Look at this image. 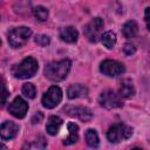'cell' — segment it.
<instances>
[{"label":"cell","mask_w":150,"mask_h":150,"mask_svg":"<svg viewBox=\"0 0 150 150\" xmlns=\"http://www.w3.org/2000/svg\"><path fill=\"white\" fill-rule=\"evenodd\" d=\"M71 67V62L68 59L57 61V62H50L45 68V75L47 79L52 81H62L68 75Z\"/></svg>","instance_id":"cell-1"},{"label":"cell","mask_w":150,"mask_h":150,"mask_svg":"<svg viewBox=\"0 0 150 150\" xmlns=\"http://www.w3.org/2000/svg\"><path fill=\"white\" fill-rule=\"evenodd\" d=\"M38 61L34 57H26L12 68V74L16 79H29L38 71Z\"/></svg>","instance_id":"cell-2"},{"label":"cell","mask_w":150,"mask_h":150,"mask_svg":"<svg viewBox=\"0 0 150 150\" xmlns=\"http://www.w3.org/2000/svg\"><path fill=\"white\" fill-rule=\"evenodd\" d=\"M32 35V30L28 27H16L8 33V42L13 48H20L25 46Z\"/></svg>","instance_id":"cell-3"},{"label":"cell","mask_w":150,"mask_h":150,"mask_svg":"<svg viewBox=\"0 0 150 150\" xmlns=\"http://www.w3.org/2000/svg\"><path fill=\"white\" fill-rule=\"evenodd\" d=\"M103 20L101 18H94L91 19L83 28V33L86 38L90 42H97L100 39H102V32H103Z\"/></svg>","instance_id":"cell-4"},{"label":"cell","mask_w":150,"mask_h":150,"mask_svg":"<svg viewBox=\"0 0 150 150\" xmlns=\"http://www.w3.org/2000/svg\"><path fill=\"white\" fill-rule=\"evenodd\" d=\"M132 135V129L123 123H115L109 128L107 137L111 143H118L122 139H127Z\"/></svg>","instance_id":"cell-5"},{"label":"cell","mask_w":150,"mask_h":150,"mask_svg":"<svg viewBox=\"0 0 150 150\" xmlns=\"http://www.w3.org/2000/svg\"><path fill=\"white\" fill-rule=\"evenodd\" d=\"M62 100V90L57 86H52L42 96V105L47 109L56 107Z\"/></svg>","instance_id":"cell-6"},{"label":"cell","mask_w":150,"mask_h":150,"mask_svg":"<svg viewBox=\"0 0 150 150\" xmlns=\"http://www.w3.org/2000/svg\"><path fill=\"white\" fill-rule=\"evenodd\" d=\"M100 70L104 75L110 76V77H114V76L122 75L124 73L125 68L118 61H115V60H104L101 63V66H100Z\"/></svg>","instance_id":"cell-7"},{"label":"cell","mask_w":150,"mask_h":150,"mask_svg":"<svg viewBox=\"0 0 150 150\" xmlns=\"http://www.w3.org/2000/svg\"><path fill=\"white\" fill-rule=\"evenodd\" d=\"M98 102L102 107L107 108V109H115V108H120L123 105L122 101L120 100L118 95L115 94L112 90H104L101 93L100 97H98Z\"/></svg>","instance_id":"cell-8"},{"label":"cell","mask_w":150,"mask_h":150,"mask_svg":"<svg viewBox=\"0 0 150 150\" xmlns=\"http://www.w3.org/2000/svg\"><path fill=\"white\" fill-rule=\"evenodd\" d=\"M64 111L71 116V117H76L81 121H90L93 118V114L90 111V109L86 108V107H80V105H67L64 107Z\"/></svg>","instance_id":"cell-9"},{"label":"cell","mask_w":150,"mask_h":150,"mask_svg":"<svg viewBox=\"0 0 150 150\" xmlns=\"http://www.w3.org/2000/svg\"><path fill=\"white\" fill-rule=\"evenodd\" d=\"M27 110H28V104H27V102H26L22 97H20V96L15 97L14 101H13V102L9 104V107H8V111H9L13 116H15V117H18V118H23V117L26 116V114H27Z\"/></svg>","instance_id":"cell-10"},{"label":"cell","mask_w":150,"mask_h":150,"mask_svg":"<svg viewBox=\"0 0 150 150\" xmlns=\"http://www.w3.org/2000/svg\"><path fill=\"white\" fill-rule=\"evenodd\" d=\"M1 138L2 139H12L16 136L18 131H19V125L15 124L14 122L11 121H6L1 124Z\"/></svg>","instance_id":"cell-11"},{"label":"cell","mask_w":150,"mask_h":150,"mask_svg":"<svg viewBox=\"0 0 150 150\" xmlns=\"http://www.w3.org/2000/svg\"><path fill=\"white\" fill-rule=\"evenodd\" d=\"M59 36L62 41L64 42H68V43H74L77 41V38H79V33L77 30L71 27V26H68V27H63L60 29V33H59Z\"/></svg>","instance_id":"cell-12"},{"label":"cell","mask_w":150,"mask_h":150,"mask_svg":"<svg viewBox=\"0 0 150 150\" xmlns=\"http://www.w3.org/2000/svg\"><path fill=\"white\" fill-rule=\"evenodd\" d=\"M134 95H135V88H134L132 82L128 79L123 80L118 88V96L123 98H130Z\"/></svg>","instance_id":"cell-13"},{"label":"cell","mask_w":150,"mask_h":150,"mask_svg":"<svg viewBox=\"0 0 150 150\" xmlns=\"http://www.w3.org/2000/svg\"><path fill=\"white\" fill-rule=\"evenodd\" d=\"M88 94L87 87L82 84H71L67 89V95L69 98H77V97H84Z\"/></svg>","instance_id":"cell-14"},{"label":"cell","mask_w":150,"mask_h":150,"mask_svg":"<svg viewBox=\"0 0 150 150\" xmlns=\"http://www.w3.org/2000/svg\"><path fill=\"white\" fill-rule=\"evenodd\" d=\"M62 125V120L59 116H50L46 124V130L49 135H56Z\"/></svg>","instance_id":"cell-15"},{"label":"cell","mask_w":150,"mask_h":150,"mask_svg":"<svg viewBox=\"0 0 150 150\" xmlns=\"http://www.w3.org/2000/svg\"><path fill=\"white\" fill-rule=\"evenodd\" d=\"M68 132H69L68 137L64 138V141H63L64 145H70V144H74V143L77 142V139H79V127L73 122L68 123Z\"/></svg>","instance_id":"cell-16"},{"label":"cell","mask_w":150,"mask_h":150,"mask_svg":"<svg viewBox=\"0 0 150 150\" xmlns=\"http://www.w3.org/2000/svg\"><path fill=\"white\" fill-rule=\"evenodd\" d=\"M137 32H138V26L134 20L125 22L122 27V33H123L124 38H127V39L135 38L137 35Z\"/></svg>","instance_id":"cell-17"},{"label":"cell","mask_w":150,"mask_h":150,"mask_svg":"<svg viewBox=\"0 0 150 150\" xmlns=\"http://www.w3.org/2000/svg\"><path fill=\"white\" fill-rule=\"evenodd\" d=\"M45 148H46V141L42 136H39L33 142L26 143L21 150H45Z\"/></svg>","instance_id":"cell-18"},{"label":"cell","mask_w":150,"mask_h":150,"mask_svg":"<svg viewBox=\"0 0 150 150\" xmlns=\"http://www.w3.org/2000/svg\"><path fill=\"white\" fill-rule=\"evenodd\" d=\"M86 142L89 146L91 148H97L98 146V143H100V139H98V135L95 130L93 129H88L86 131Z\"/></svg>","instance_id":"cell-19"},{"label":"cell","mask_w":150,"mask_h":150,"mask_svg":"<svg viewBox=\"0 0 150 150\" xmlns=\"http://www.w3.org/2000/svg\"><path fill=\"white\" fill-rule=\"evenodd\" d=\"M102 43L107 47V48H109V49H111L114 46H115V43H116V34L114 33V32H111V30H109V32H105L103 35H102Z\"/></svg>","instance_id":"cell-20"},{"label":"cell","mask_w":150,"mask_h":150,"mask_svg":"<svg viewBox=\"0 0 150 150\" xmlns=\"http://www.w3.org/2000/svg\"><path fill=\"white\" fill-rule=\"evenodd\" d=\"M33 13H34L36 20H39V21H46L48 19V9L45 8L43 6H36L33 9Z\"/></svg>","instance_id":"cell-21"},{"label":"cell","mask_w":150,"mask_h":150,"mask_svg":"<svg viewBox=\"0 0 150 150\" xmlns=\"http://www.w3.org/2000/svg\"><path fill=\"white\" fill-rule=\"evenodd\" d=\"M22 94L28 98H34L36 95V89L33 83H25L22 87Z\"/></svg>","instance_id":"cell-22"},{"label":"cell","mask_w":150,"mask_h":150,"mask_svg":"<svg viewBox=\"0 0 150 150\" xmlns=\"http://www.w3.org/2000/svg\"><path fill=\"white\" fill-rule=\"evenodd\" d=\"M35 42H36L39 46L45 47V46L49 45L50 39H49V36H47V35H36V38H35Z\"/></svg>","instance_id":"cell-23"},{"label":"cell","mask_w":150,"mask_h":150,"mask_svg":"<svg viewBox=\"0 0 150 150\" xmlns=\"http://www.w3.org/2000/svg\"><path fill=\"white\" fill-rule=\"evenodd\" d=\"M123 52H124L125 55H132V54H135L136 48H135V46L131 45V43H125L124 47H123Z\"/></svg>","instance_id":"cell-24"},{"label":"cell","mask_w":150,"mask_h":150,"mask_svg":"<svg viewBox=\"0 0 150 150\" xmlns=\"http://www.w3.org/2000/svg\"><path fill=\"white\" fill-rule=\"evenodd\" d=\"M42 118H43V115H42V112L38 111V114H35V115L32 117V123H33V124H36V123L41 122V121H42Z\"/></svg>","instance_id":"cell-25"},{"label":"cell","mask_w":150,"mask_h":150,"mask_svg":"<svg viewBox=\"0 0 150 150\" xmlns=\"http://www.w3.org/2000/svg\"><path fill=\"white\" fill-rule=\"evenodd\" d=\"M144 19H145V22H146V27H148V29L150 30V7L145 8V13H144Z\"/></svg>","instance_id":"cell-26"},{"label":"cell","mask_w":150,"mask_h":150,"mask_svg":"<svg viewBox=\"0 0 150 150\" xmlns=\"http://www.w3.org/2000/svg\"><path fill=\"white\" fill-rule=\"evenodd\" d=\"M7 96H8V91L6 89L5 83H2V102H1V105H5V103L7 101Z\"/></svg>","instance_id":"cell-27"},{"label":"cell","mask_w":150,"mask_h":150,"mask_svg":"<svg viewBox=\"0 0 150 150\" xmlns=\"http://www.w3.org/2000/svg\"><path fill=\"white\" fill-rule=\"evenodd\" d=\"M0 148H1V150H8V149L6 148V145H5L4 143H1V145H0Z\"/></svg>","instance_id":"cell-28"},{"label":"cell","mask_w":150,"mask_h":150,"mask_svg":"<svg viewBox=\"0 0 150 150\" xmlns=\"http://www.w3.org/2000/svg\"><path fill=\"white\" fill-rule=\"evenodd\" d=\"M132 150H142V149H139V148H135V149H132Z\"/></svg>","instance_id":"cell-29"}]
</instances>
